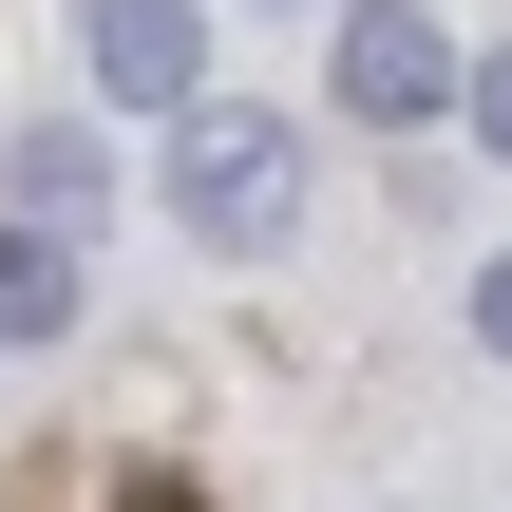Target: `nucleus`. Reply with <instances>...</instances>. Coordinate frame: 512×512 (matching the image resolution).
I'll return each instance as SVG.
<instances>
[{"instance_id":"obj_1","label":"nucleus","mask_w":512,"mask_h":512,"mask_svg":"<svg viewBox=\"0 0 512 512\" xmlns=\"http://www.w3.org/2000/svg\"><path fill=\"white\" fill-rule=\"evenodd\" d=\"M171 228H209V247H285V228H304V133L247 114V95H190V114H171Z\"/></svg>"},{"instance_id":"obj_2","label":"nucleus","mask_w":512,"mask_h":512,"mask_svg":"<svg viewBox=\"0 0 512 512\" xmlns=\"http://www.w3.org/2000/svg\"><path fill=\"white\" fill-rule=\"evenodd\" d=\"M323 76H342V114H380V133H418V114H456V38H437L418 0H342V38H323Z\"/></svg>"},{"instance_id":"obj_3","label":"nucleus","mask_w":512,"mask_h":512,"mask_svg":"<svg viewBox=\"0 0 512 512\" xmlns=\"http://www.w3.org/2000/svg\"><path fill=\"white\" fill-rule=\"evenodd\" d=\"M76 76H95L114 114H190V95H209V19H190V0H95V19H76Z\"/></svg>"},{"instance_id":"obj_4","label":"nucleus","mask_w":512,"mask_h":512,"mask_svg":"<svg viewBox=\"0 0 512 512\" xmlns=\"http://www.w3.org/2000/svg\"><path fill=\"white\" fill-rule=\"evenodd\" d=\"M19 209H38V228H95V209H114V152H95V114H38V133H19Z\"/></svg>"},{"instance_id":"obj_5","label":"nucleus","mask_w":512,"mask_h":512,"mask_svg":"<svg viewBox=\"0 0 512 512\" xmlns=\"http://www.w3.org/2000/svg\"><path fill=\"white\" fill-rule=\"evenodd\" d=\"M57 323H76V228L19 209V228H0V342H57Z\"/></svg>"},{"instance_id":"obj_6","label":"nucleus","mask_w":512,"mask_h":512,"mask_svg":"<svg viewBox=\"0 0 512 512\" xmlns=\"http://www.w3.org/2000/svg\"><path fill=\"white\" fill-rule=\"evenodd\" d=\"M456 114H475V152H512V57H456Z\"/></svg>"},{"instance_id":"obj_7","label":"nucleus","mask_w":512,"mask_h":512,"mask_svg":"<svg viewBox=\"0 0 512 512\" xmlns=\"http://www.w3.org/2000/svg\"><path fill=\"white\" fill-rule=\"evenodd\" d=\"M475 342H494V361H512V247H494V266H475Z\"/></svg>"}]
</instances>
